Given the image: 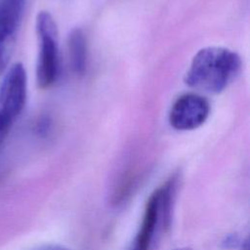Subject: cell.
<instances>
[{"label": "cell", "mask_w": 250, "mask_h": 250, "mask_svg": "<svg viewBox=\"0 0 250 250\" xmlns=\"http://www.w3.org/2000/svg\"><path fill=\"white\" fill-rule=\"evenodd\" d=\"M241 67L240 57L223 47H206L193 57L186 73V83L208 93H220L235 78Z\"/></svg>", "instance_id": "obj_1"}, {"label": "cell", "mask_w": 250, "mask_h": 250, "mask_svg": "<svg viewBox=\"0 0 250 250\" xmlns=\"http://www.w3.org/2000/svg\"><path fill=\"white\" fill-rule=\"evenodd\" d=\"M36 32L39 42L36 66L37 84L41 89H46L56 82L60 69L58 28L50 13L46 11L38 13Z\"/></svg>", "instance_id": "obj_2"}, {"label": "cell", "mask_w": 250, "mask_h": 250, "mask_svg": "<svg viewBox=\"0 0 250 250\" xmlns=\"http://www.w3.org/2000/svg\"><path fill=\"white\" fill-rule=\"evenodd\" d=\"M26 95V72L22 63L16 62L7 72L0 87V111L14 122L24 108Z\"/></svg>", "instance_id": "obj_3"}, {"label": "cell", "mask_w": 250, "mask_h": 250, "mask_svg": "<svg viewBox=\"0 0 250 250\" xmlns=\"http://www.w3.org/2000/svg\"><path fill=\"white\" fill-rule=\"evenodd\" d=\"M27 0H0V76L8 66Z\"/></svg>", "instance_id": "obj_4"}, {"label": "cell", "mask_w": 250, "mask_h": 250, "mask_svg": "<svg viewBox=\"0 0 250 250\" xmlns=\"http://www.w3.org/2000/svg\"><path fill=\"white\" fill-rule=\"evenodd\" d=\"M209 112L210 105L205 98L194 93H188L182 95L175 101L169 113V121L176 130H193L206 121Z\"/></svg>", "instance_id": "obj_5"}, {"label": "cell", "mask_w": 250, "mask_h": 250, "mask_svg": "<svg viewBox=\"0 0 250 250\" xmlns=\"http://www.w3.org/2000/svg\"><path fill=\"white\" fill-rule=\"evenodd\" d=\"M160 219L159 188L156 189L146 202L140 229L134 239L132 250H149L153 233Z\"/></svg>", "instance_id": "obj_6"}, {"label": "cell", "mask_w": 250, "mask_h": 250, "mask_svg": "<svg viewBox=\"0 0 250 250\" xmlns=\"http://www.w3.org/2000/svg\"><path fill=\"white\" fill-rule=\"evenodd\" d=\"M68 55L73 71L78 74H84L87 65V44L84 33L81 29H73L67 41Z\"/></svg>", "instance_id": "obj_7"}, {"label": "cell", "mask_w": 250, "mask_h": 250, "mask_svg": "<svg viewBox=\"0 0 250 250\" xmlns=\"http://www.w3.org/2000/svg\"><path fill=\"white\" fill-rule=\"evenodd\" d=\"M248 239L246 238L245 240H241V238L237 235V234H229L228 236H226L222 242H221V247L223 249H236V248H240L244 245V243L247 241Z\"/></svg>", "instance_id": "obj_8"}, {"label": "cell", "mask_w": 250, "mask_h": 250, "mask_svg": "<svg viewBox=\"0 0 250 250\" xmlns=\"http://www.w3.org/2000/svg\"><path fill=\"white\" fill-rule=\"evenodd\" d=\"M13 122L0 111V146L5 141Z\"/></svg>", "instance_id": "obj_9"}, {"label": "cell", "mask_w": 250, "mask_h": 250, "mask_svg": "<svg viewBox=\"0 0 250 250\" xmlns=\"http://www.w3.org/2000/svg\"><path fill=\"white\" fill-rule=\"evenodd\" d=\"M36 250H69V249L57 244H47V245L38 247Z\"/></svg>", "instance_id": "obj_10"}, {"label": "cell", "mask_w": 250, "mask_h": 250, "mask_svg": "<svg viewBox=\"0 0 250 250\" xmlns=\"http://www.w3.org/2000/svg\"><path fill=\"white\" fill-rule=\"evenodd\" d=\"M241 250H249V247H248V240L244 243V245L241 247Z\"/></svg>", "instance_id": "obj_11"}, {"label": "cell", "mask_w": 250, "mask_h": 250, "mask_svg": "<svg viewBox=\"0 0 250 250\" xmlns=\"http://www.w3.org/2000/svg\"><path fill=\"white\" fill-rule=\"evenodd\" d=\"M176 250H190L188 248H181V249H176Z\"/></svg>", "instance_id": "obj_12"}]
</instances>
